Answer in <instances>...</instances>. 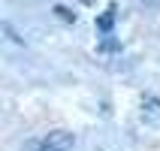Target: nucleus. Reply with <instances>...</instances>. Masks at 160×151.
Masks as SVG:
<instances>
[{
	"instance_id": "1",
	"label": "nucleus",
	"mask_w": 160,
	"mask_h": 151,
	"mask_svg": "<svg viewBox=\"0 0 160 151\" xmlns=\"http://www.w3.org/2000/svg\"><path fill=\"white\" fill-rule=\"evenodd\" d=\"M72 145H76V136L70 130H48L39 139L36 151H72Z\"/></svg>"
},
{
	"instance_id": "3",
	"label": "nucleus",
	"mask_w": 160,
	"mask_h": 151,
	"mask_svg": "<svg viewBox=\"0 0 160 151\" xmlns=\"http://www.w3.org/2000/svg\"><path fill=\"white\" fill-rule=\"evenodd\" d=\"M54 12H58V18H63V21H72V12L63 6H54Z\"/></svg>"
},
{
	"instance_id": "4",
	"label": "nucleus",
	"mask_w": 160,
	"mask_h": 151,
	"mask_svg": "<svg viewBox=\"0 0 160 151\" xmlns=\"http://www.w3.org/2000/svg\"><path fill=\"white\" fill-rule=\"evenodd\" d=\"M82 3H85V6H91V3H94V0H82Z\"/></svg>"
},
{
	"instance_id": "2",
	"label": "nucleus",
	"mask_w": 160,
	"mask_h": 151,
	"mask_svg": "<svg viewBox=\"0 0 160 151\" xmlns=\"http://www.w3.org/2000/svg\"><path fill=\"white\" fill-rule=\"evenodd\" d=\"M97 27L103 30V33H106L109 27H115V9H106V12H103V15L97 18Z\"/></svg>"
}]
</instances>
